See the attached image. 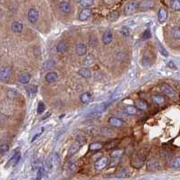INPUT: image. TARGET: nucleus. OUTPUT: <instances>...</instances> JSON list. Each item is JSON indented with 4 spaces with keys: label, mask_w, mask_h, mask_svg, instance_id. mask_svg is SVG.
Segmentation results:
<instances>
[{
    "label": "nucleus",
    "mask_w": 180,
    "mask_h": 180,
    "mask_svg": "<svg viewBox=\"0 0 180 180\" xmlns=\"http://www.w3.org/2000/svg\"><path fill=\"white\" fill-rule=\"evenodd\" d=\"M141 63H142L143 66H148V65L151 64V61H150V59H149L148 56H144L143 59H142Z\"/></svg>",
    "instance_id": "37998d69"
},
{
    "label": "nucleus",
    "mask_w": 180,
    "mask_h": 180,
    "mask_svg": "<svg viewBox=\"0 0 180 180\" xmlns=\"http://www.w3.org/2000/svg\"><path fill=\"white\" fill-rule=\"evenodd\" d=\"M120 33H121L124 36H129V34H130V31H129V27H127V26H123V27L121 28Z\"/></svg>",
    "instance_id": "a18cd8bd"
},
{
    "label": "nucleus",
    "mask_w": 180,
    "mask_h": 180,
    "mask_svg": "<svg viewBox=\"0 0 180 180\" xmlns=\"http://www.w3.org/2000/svg\"><path fill=\"white\" fill-rule=\"evenodd\" d=\"M80 145L77 143V142H75V143H73L72 146H71V148H69V151H68V154L70 155V156H73V155H74L79 149H80Z\"/></svg>",
    "instance_id": "bb28decb"
},
{
    "label": "nucleus",
    "mask_w": 180,
    "mask_h": 180,
    "mask_svg": "<svg viewBox=\"0 0 180 180\" xmlns=\"http://www.w3.org/2000/svg\"><path fill=\"white\" fill-rule=\"evenodd\" d=\"M103 148V145L101 143H99V142H95V143H93L90 145V149L92 151H96V150H99L101 148Z\"/></svg>",
    "instance_id": "c85d7f7f"
},
{
    "label": "nucleus",
    "mask_w": 180,
    "mask_h": 180,
    "mask_svg": "<svg viewBox=\"0 0 180 180\" xmlns=\"http://www.w3.org/2000/svg\"><path fill=\"white\" fill-rule=\"evenodd\" d=\"M109 123L112 126V127H115V128H120L123 125V121L118 118L115 117H111L109 119Z\"/></svg>",
    "instance_id": "ddd939ff"
},
{
    "label": "nucleus",
    "mask_w": 180,
    "mask_h": 180,
    "mask_svg": "<svg viewBox=\"0 0 180 180\" xmlns=\"http://www.w3.org/2000/svg\"><path fill=\"white\" fill-rule=\"evenodd\" d=\"M170 34L172 35V37L176 40H179L180 39V28L179 27H174L171 29Z\"/></svg>",
    "instance_id": "a878e982"
},
{
    "label": "nucleus",
    "mask_w": 180,
    "mask_h": 180,
    "mask_svg": "<svg viewBox=\"0 0 180 180\" xmlns=\"http://www.w3.org/2000/svg\"><path fill=\"white\" fill-rule=\"evenodd\" d=\"M124 112L128 115H135L137 113L138 109H136L135 106H125L124 109H123Z\"/></svg>",
    "instance_id": "412c9836"
},
{
    "label": "nucleus",
    "mask_w": 180,
    "mask_h": 180,
    "mask_svg": "<svg viewBox=\"0 0 180 180\" xmlns=\"http://www.w3.org/2000/svg\"><path fill=\"white\" fill-rule=\"evenodd\" d=\"M119 143H120V140H112V141H109L107 145H106V148H115L116 146H118L119 145Z\"/></svg>",
    "instance_id": "c9c22d12"
},
{
    "label": "nucleus",
    "mask_w": 180,
    "mask_h": 180,
    "mask_svg": "<svg viewBox=\"0 0 180 180\" xmlns=\"http://www.w3.org/2000/svg\"><path fill=\"white\" fill-rule=\"evenodd\" d=\"M38 16H39V12H38L37 9L31 8L28 11V20L31 22V23H34V22H35L38 19Z\"/></svg>",
    "instance_id": "0eeeda50"
},
{
    "label": "nucleus",
    "mask_w": 180,
    "mask_h": 180,
    "mask_svg": "<svg viewBox=\"0 0 180 180\" xmlns=\"http://www.w3.org/2000/svg\"><path fill=\"white\" fill-rule=\"evenodd\" d=\"M168 67H169V68H171V69H176V66H175V64L172 62H168Z\"/></svg>",
    "instance_id": "8fccbe9b"
},
{
    "label": "nucleus",
    "mask_w": 180,
    "mask_h": 180,
    "mask_svg": "<svg viewBox=\"0 0 180 180\" xmlns=\"http://www.w3.org/2000/svg\"><path fill=\"white\" fill-rule=\"evenodd\" d=\"M11 28H12L14 33L19 34L23 31V25H22L21 23H19V22H14L11 26Z\"/></svg>",
    "instance_id": "aec40b11"
},
{
    "label": "nucleus",
    "mask_w": 180,
    "mask_h": 180,
    "mask_svg": "<svg viewBox=\"0 0 180 180\" xmlns=\"http://www.w3.org/2000/svg\"><path fill=\"white\" fill-rule=\"evenodd\" d=\"M44 109H46V106H44V104L43 102H39L38 107H37V113L42 114L43 112L44 111Z\"/></svg>",
    "instance_id": "a19ab883"
},
{
    "label": "nucleus",
    "mask_w": 180,
    "mask_h": 180,
    "mask_svg": "<svg viewBox=\"0 0 180 180\" xmlns=\"http://www.w3.org/2000/svg\"><path fill=\"white\" fill-rule=\"evenodd\" d=\"M58 160H59V157H58V155L56 153L51 155L46 159V167L44 168H46V171H51L53 169L54 166L57 164Z\"/></svg>",
    "instance_id": "f03ea898"
},
{
    "label": "nucleus",
    "mask_w": 180,
    "mask_h": 180,
    "mask_svg": "<svg viewBox=\"0 0 180 180\" xmlns=\"http://www.w3.org/2000/svg\"><path fill=\"white\" fill-rule=\"evenodd\" d=\"M11 68L9 66H4L0 69V80L1 81H6L10 78L11 76Z\"/></svg>",
    "instance_id": "7ed1b4c3"
},
{
    "label": "nucleus",
    "mask_w": 180,
    "mask_h": 180,
    "mask_svg": "<svg viewBox=\"0 0 180 180\" xmlns=\"http://www.w3.org/2000/svg\"><path fill=\"white\" fill-rule=\"evenodd\" d=\"M157 18H159V21L160 23L165 22L168 18V11L165 8H160L159 14H157Z\"/></svg>",
    "instance_id": "f3484780"
},
{
    "label": "nucleus",
    "mask_w": 180,
    "mask_h": 180,
    "mask_svg": "<svg viewBox=\"0 0 180 180\" xmlns=\"http://www.w3.org/2000/svg\"><path fill=\"white\" fill-rule=\"evenodd\" d=\"M112 40H113V35H112L110 31H106L102 35V42L104 44H109Z\"/></svg>",
    "instance_id": "f8f14e48"
},
{
    "label": "nucleus",
    "mask_w": 180,
    "mask_h": 180,
    "mask_svg": "<svg viewBox=\"0 0 180 180\" xmlns=\"http://www.w3.org/2000/svg\"><path fill=\"white\" fill-rule=\"evenodd\" d=\"M91 14H92L91 9L84 8L82 11H81V13H80V15H79V19H80V21H86V20L90 17Z\"/></svg>",
    "instance_id": "4468645a"
},
{
    "label": "nucleus",
    "mask_w": 180,
    "mask_h": 180,
    "mask_svg": "<svg viewBox=\"0 0 180 180\" xmlns=\"http://www.w3.org/2000/svg\"><path fill=\"white\" fill-rule=\"evenodd\" d=\"M87 52V46L86 44L82 43H80L76 46V54L79 55V56H82L86 54Z\"/></svg>",
    "instance_id": "9b49d317"
},
{
    "label": "nucleus",
    "mask_w": 180,
    "mask_h": 180,
    "mask_svg": "<svg viewBox=\"0 0 180 180\" xmlns=\"http://www.w3.org/2000/svg\"><path fill=\"white\" fill-rule=\"evenodd\" d=\"M43 173H44V168H43V167L39 168L38 170H37V173H36V178H35V180H41L42 177H43Z\"/></svg>",
    "instance_id": "e433bc0d"
},
{
    "label": "nucleus",
    "mask_w": 180,
    "mask_h": 180,
    "mask_svg": "<svg viewBox=\"0 0 180 180\" xmlns=\"http://www.w3.org/2000/svg\"><path fill=\"white\" fill-rule=\"evenodd\" d=\"M128 175H129V171H128L127 169H122V170H120V172H118V173L115 175V176H116V177H119V178H120V177L122 178V177H126Z\"/></svg>",
    "instance_id": "4c0bfd02"
},
{
    "label": "nucleus",
    "mask_w": 180,
    "mask_h": 180,
    "mask_svg": "<svg viewBox=\"0 0 180 180\" xmlns=\"http://www.w3.org/2000/svg\"><path fill=\"white\" fill-rule=\"evenodd\" d=\"M146 157H147V152H145L144 149L140 150L139 153L135 154L132 156L130 164L135 168H140L144 165V162L146 160Z\"/></svg>",
    "instance_id": "f257e3e1"
},
{
    "label": "nucleus",
    "mask_w": 180,
    "mask_h": 180,
    "mask_svg": "<svg viewBox=\"0 0 180 180\" xmlns=\"http://www.w3.org/2000/svg\"><path fill=\"white\" fill-rule=\"evenodd\" d=\"M106 109H107V105L106 104H101V105H100L99 107H97L93 110V113L94 114H101V112H103Z\"/></svg>",
    "instance_id": "7c9ffc66"
},
{
    "label": "nucleus",
    "mask_w": 180,
    "mask_h": 180,
    "mask_svg": "<svg viewBox=\"0 0 180 180\" xmlns=\"http://www.w3.org/2000/svg\"><path fill=\"white\" fill-rule=\"evenodd\" d=\"M92 99H93V95L90 93H83L81 96H80V100L82 103H89L92 101Z\"/></svg>",
    "instance_id": "a211bd4d"
},
{
    "label": "nucleus",
    "mask_w": 180,
    "mask_h": 180,
    "mask_svg": "<svg viewBox=\"0 0 180 180\" xmlns=\"http://www.w3.org/2000/svg\"><path fill=\"white\" fill-rule=\"evenodd\" d=\"M26 91L30 95H35L36 93V92H37V88H36V86L29 85V86L26 87Z\"/></svg>",
    "instance_id": "72a5a7b5"
},
{
    "label": "nucleus",
    "mask_w": 180,
    "mask_h": 180,
    "mask_svg": "<svg viewBox=\"0 0 180 180\" xmlns=\"http://www.w3.org/2000/svg\"><path fill=\"white\" fill-rule=\"evenodd\" d=\"M170 6L176 11L180 10V1L179 0H173V1L170 2Z\"/></svg>",
    "instance_id": "2f4dec72"
},
{
    "label": "nucleus",
    "mask_w": 180,
    "mask_h": 180,
    "mask_svg": "<svg viewBox=\"0 0 180 180\" xmlns=\"http://www.w3.org/2000/svg\"><path fill=\"white\" fill-rule=\"evenodd\" d=\"M43 129H42V130H41L40 132H38L37 134H35V135L34 138L32 139V140H31V141H32V142H34L35 140H36V139H38V137H39V136H41V134L43 133Z\"/></svg>",
    "instance_id": "09e8293b"
},
{
    "label": "nucleus",
    "mask_w": 180,
    "mask_h": 180,
    "mask_svg": "<svg viewBox=\"0 0 180 180\" xmlns=\"http://www.w3.org/2000/svg\"><path fill=\"white\" fill-rule=\"evenodd\" d=\"M79 3L84 7H90L93 5L94 2L93 1V0H82V1H79Z\"/></svg>",
    "instance_id": "473e14b6"
},
{
    "label": "nucleus",
    "mask_w": 180,
    "mask_h": 180,
    "mask_svg": "<svg viewBox=\"0 0 180 180\" xmlns=\"http://www.w3.org/2000/svg\"><path fill=\"white\" fill-rule=\"evenodd\" d=\"M118 17H119V13L117 11H114V12L110 13V15H109V20H116V19H118Z\"/></svg>",
    "instance_id": "c03bdc74"
},
{
    "label": "nucleus",
    "mask_w": 180,
    "mask_h": 180,
    "mask_svg": "<svg viewBox=\"0 0 180 180\" xmlns=\"http://www.w3.org/2000/svg\"><path fill=\"white\" fill-rule=\"evenodd\" d=\"M161 90H162V92L165 94H167L169 97H174L175 96V91H174L171 86H169L168 84H163L161 86Z\"/></svg>",
    "instance_id": "1a4fd4ad"
},
{
    "label": "nucleus",
    "mask_w": 180,
    "mask_h": 180,
    "mask_svg": "<svg viewBox=\"0 0 180 180\" xmlns=\"http://www.w3.org/2000/svg\"><path fill=\"white\" fill-rule=\"evenodd\" d=\"M8 150H9V146L7 144H2L0 146V155L1 156L7 154Z\"/></svg>",
    "instance_id": "f704fd0d"
},
{
    "label": "nucleus",
    "mask_w": 180,
    "mask_h": 180,
    "mask_svg": "<svg viewBox=\"0 0 180 180\" xmlns=\"http://www.w3.org/2000/svg\"><path fill=\"white\" fill-rule=\"evenodd\" d=\"M78 73L82 76V77H83V78H85V79H90L91 78V72H90L88 69H86V68H82V69H80L79 70V72H78Z\"/></svg>",
    "instance_id": "393cba45"
},
{
    "label": "nucleus",
    "mask_w": 180,
    "mask_h": 180,
    "mask_svg": "<svg viewBox=\"0 0 180 180\" xmlns=\"http://www.w3.org/2000/svg\"><path fill=\"white\" fill-rule=\"evenodd\" d=\"M152 101L156 104V105H159V106H162L166 100H165V97L162 96V95H159V94H155L152 96Z\"/></svg>",
    "instance_id": "6e6552de"
},
{
    "label": "nucleus",
    "mask_w": 180,
    "mask_h": 180,
    "mask_svg": "<svg viewBox=\"0 0 180 180\" xmlns=\"http://www.w3.org/2000/svg\"><path fill=\"white\" fill-rule=\"evenodd\" d=\"M76 168H77V163L75 161H72V162H70V164L68 166V171L69 172H74Z\"/></svg>",
    "instance_id": "ea45409f"
},
{
    "label": "nucleus",
    "mask_w": 180,
    "mask_h": 180,
    "mask_svg": "<svg viewBox=\"0 0 180 180\" xmlns=\"http://www.w3.org/2000/svg\"><path fill=\"white\" fill-rule=\"evenodd\" d=\"M124 153V150L123 149H114L110 152V156L112 159H118L119 157H120L122 156V154Z\"/></svg>",
    "instance_id": "5701e85b"
},
{
    "label": "nucleus",
    "mask_w": 180,
    "mask_h": 180,
    "mask_svg": "<svg viewBox=\"0 0 180 180\" xmlns=\"http://www.w3.org/2000/svg\"><path fill=\"white\" fill-rule=\"evenodd\" d=\"M157 46H159V52H160V54L163 55V56H165V57H168V53L167 52V50L164 48V46H162V44L160 43H157Z\"/></svg>",
    "instance_id": "58836bf2"
},
{
    "label": "nucleus",
    "mask_w": 180,
    "mask_h": 180,
    "mask_svg": "<svg viewBox=\"0 0 180 180\" xmlns=\"http://www.w3.org/2000/svg\"><path fill=\"white\" fill-rule=\"evenodd\" d=\"M59 8L60 10L64 13V14H69L71 13L72 11V6L69 2L67 1H62V2H60L59 4Z\"/></svg>",
    "instance_id": "39448f33"
},
{
    "label": "nucleus",
    "mask_w": 180,
    "mask_h": 180,
    "mask_svg": "<svg viewBox=\"0 0 180 180\" xmlns=\"http://www.w3.org/2000/svg\"><path fill=\"white\" fill-rule=\"evenodd\" d=\"M135 107H136L137 109H140V110H147L148 108V105L145 101L140 100L135 102Z\"/></svg>",
    "instance_id": "6ab92c4d"
},
{
    "label": "nucleus",
    "mask_w": 180,
    "mask_h": 180,
    "mask_svg": "<svg viewBox=\"0 0 180 180\" xmlns=\"http://www.w3.org/2000/svg\"><path fill=\"white\" fill-rule=\"evenodd\" d=\"M50 114H51V113H46V116H44V117L43 118V120H44V119H46V118L49 117V116H50Z\"/></svg>",
    "instance_id": "3c124183"
},
{
    "label": "nucleus",
    "mask_w": 180,
    "mask_h": 180,
    "mask_svg": "<svg viewBox=\"0 0 180 180\" xmlns=\"http://www.w3.org/2000/svg\"><path fill=\"white\" fill-rule=\"evenodd\" d=\"M20 157H21L20 152H16L14 156H12V157L9 159V161L7 162V167H15L18 163Z\"/></svg>",
    "instance_id": "9d476101"
},
{
    "label": "nucleus",
    "mask_w": 180,
    "mask_h": 180,
    "mask_svg": "<svg viewBox=\"0 0 180 180\" xmlns=\"http://www.w3.org/2000/svg\"><path fill=\"white\" fill-rule=\"evenodd\" d=\"M137 8V6H136V3H133V2H130V3H128L125 7H124V13L125 15H132L135 10Z\"/></svg>",
    "instance_id": "423d86ee"
},
{
    "label": "nucleus",
    "mask_w": 180,
    "mask_h": 180,
    "mask_svg": "<svg viewBox=\"0 0 180 180\" xmlns=\"http://www.w3.org/2000/svg\"><path fill=\"white\" fill-rule=\"evenodd\" d=\"M57 79H58V75L54 72H50L46 75V81L48 83H54L57 81Z\"/></svg>",
    "instance_id": "2eb2a0df"
},
{
    "label": "nucleus",
    "mask_w": 180,
    "mask_h": 180,
    "mask_svg": "<svg viewBox=\"0 0 180 180\" xmlns=\"http://www.w3.org/2000/svg\"><path fill=\"white\" fill-rule=\"evenodd\" d=\"M67 48H68V46H67V43H64V42H60L57 46H56V50L58 53H64L67 51Z\"/></svg>",
    "instance_id": "b1692460"
},
{
    "label": "nucleus",
    "mask_w": 180,
    "mask_h": 180,
    "mask_svg": "<svg viewBox=\"0 0 180 180\" xmlns=\"http://www.w3.org/2000/svg\"><path fill=\"white\" fill-rule=\"evenodd\" d=\"M159 168V164L156 159H152L148 163V169L150 171H155Z\"/></svg>",
    "instance_id": "4be33fe9"
},
{
    "label": "nucleus",
    "mask_w": 180,
    "mask_h": 180,
    "mask_svg": "<svg viewBox=\"0 0 180 180\" xmlns=\"http://www.w3.org/2000/svg\"><path fill=\"white\" fill-rule=\"evenodd\" d=\"M76 142L80 145V146H83L86 144L87 140H86V138L83 136L82 134H78L76 136Z\"/></svg>",
    "instance_id": "cd10ccee"
},
{
    "label": "nucleus",
    "mask_w": 180,
    "mask_h": 180,
    "mask_svg": "<svg viewBox=\"0 0 180 180\" xmlns=\"http://www.w3.org/2000/svg\"><path fill=\"white\" fill-rule=\"evenodd\" d=\"M153 5V2L151 1H144L140 3V7H150Z\"/></svg>",
    "instance_id": "49530a36"
},
{
    "label": "nucleus",
    "mask_w": 180,
    "mask_h": 180,
    "mask_svg": "<svg viewBox=\"0 0 180 180\" xmlns=\"http://www.w3.org/2000/svg\"><path fill=\"white\" fill-rule=\"evenodd\" d=\"M54 62H53V61H48V64L47 63H44L43 64V67L44 68H50V67H53V66H54Z\"/></svg>",
    "instance_id": "de8ad7c7"
},
{
    "label": "nucleus",
    "mask_w": 180,
    "mask_h": 180,
    "mask_svg": "<svg viewBox=\"0 0 180 180\" xmlns=\"http://www.w3.org/2000/svg\"><path fill=\"white\" fill-rule=\"evenodd\" d=\"M151 36V33H150V30L148 28L144 31V33L142 34V39L143 40H147V39H149Z\"/></svg>",
    "instance_id": "79ce46f5"
},
{
    "label": "nucleus",
    "mask_w": 180,
    "mask_h": 180,
    "mask_svg": "<svg viewBox=\"0 0 180 180\" xmlns=\"http://www.w3.org/2000/svg\"><path fill=\"white\" fill-rule=\"evenodd\" d=\"M109 163V159L106 156H102L99 160L96 161L95 163V169L96 170H102L103 168H105L108 166Z\"/></svg>",
    "instance_id": "20e7f679"
},
{
    "label": "nucleus",
    "mask_w": 180,
    "mask_h": 180,
    "mask_svg": "<svg viewBox=\"0 0 180 180\" xmlns=\"http://www.w3.org/2000/svg\"><path fill=\"white\" fill-rule=\"evenodd\" d=\"M170 166L174 168H180V156H176L172 160Z\"/></svg>",
    "instance_id": "c756f323"
},
{
    "label": "nucleus",
    "mask_w": 180,
    "mask_h": 180,
    "mask_svg": "<svg viewBox=\"0 0 180 180\" xmlns=\"http://www.w3.org/2000/svg\"><path fill=\"white\" fill-rule=\"evenodd\" d=\"M31 79V75L28 73H22L19 77H18V81L19 82H21L22 84H27L30 82Z\"/></svg>",
    "instance_id": "dca6fc26"
}]
</instances>
